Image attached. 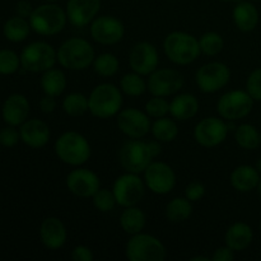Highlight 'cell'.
Here are the masks:
<instances>
[{
  "label": "cell",
  "instance_id": "cell-1",
  "mask_svg": "<svg viewBox=\"0 0 261 261\" xmlns=\"http://www.w3.org/2000/svg\"><path fill=\"white\" fill-rule=\"evenodd\" d=\"M58 63L64 69L73 71L86 70L93 64L96 54L89 41L82 37H71L64 41L56 51Z\"/></svg>",
  "mask_w": 261,
  "mask_h": 261
},
{
  "label": "cell",
  "instance_id": "cell-2",
  "mask_svg": "<svg viewBox=\"0 0 261 261\" xmlns=\"http://www.w3.org/2000/svg\"><path fill=\"white\" fill-rule=\"evenodd\" d=\"M55 154L65 165L79 167L88 162L92 149L88 139L78 132H65L56 139Z\"/></svg>",
  "mask_w": 261,
  "mask_h": 261
},
{
  "label": "cell",
  "instance_id": "cell-3",
  "mask_svg": "<svg viewBox=\"0 0 261 261\" xmlns=\"http://www.w3.org/2000/svg\"><path fill=\"white\" fill-rule=\"evenodd\" d=\"M124 97L115 84L101 83L93 88L88 97V111L97 119L117 116L122 109Z\"/></svg>",
  "mask_w": 261,
  "mask_h": 261
},
{
  "label": "cell",
  "instance_id": "cell-4",
  "mask_svg": "<svg viewBox=\"0 0 261 261\" xmlns=\"http://www.w3.org/2000/svg\"><path fill=\"white\" fill-rule=\"evenodd\" d=\"M163 50L168 60L176 65H189L201 54L198 38L182 31L168 33L163 41Z\"/></svg>",
  "mask_w": 261,
  "mask_h": 261
},
{
  "label": "cell",
  "instance_id": "cell-5",
  "mask_svg": "<svg viewBox=\"0 0 261 261\" xmlns=\"http://www.w3.org/2000/svg\"><path fill=\"white\" fill-rule=\"evenodd\" d=\"M28 19L31 28L41 36L58 35L68 22L65 10L55 3L50 2L35 8Z\"/></svg>",
  "mask_w": 261,
  "mask_h": 261
},
{
  "label": "cell",
  "instance_id": "cell-6",
  "mask_svg": "<svg viewBox=\"0 0 261 261\" xmlns=\"http://www.w3.org/2000/svg\"><path fill=\"white\" fill-rule=\"evenodd\" d=\"M166 254V247L160 239L143 232L133 234L125 247L129 261H163Z\"/></svg>",
  "mask_w": 261,
  "mask_h": 261
},
{
  "label": "cell",
  "instance_id": "cell-7",
  "mask_svg": "<svg viewBox=\"0 0 261 261\" xmlns=\"http://www.w3.org/2000/svg\"><path fill=\"white\" fill-rule=\"evenodd\" d=\"M58 61L56 50L47 42L36 41L23 48L20 54V65L31 73H43L54 68Z\"/></svg>",
  "mask_w": 261,
  "mask_h": 261
},
{
  "label": "cell",
  "instance_id": "cell-8",
  "mask_svg": "<svg viewBox=\"0 0 261 261\" xmlns=\"http://www.w3.org/2000/svg\"><path fill=\"white\" fill-rule=\"evenodd\" d=\"M254 102L246 91L234 89L221 96L217 102V111L226 121H236L249 116L254 109Z\"/></svg>",
  "mask_w": 261,
  "mask_h": 261
},
{
  "label": "cell",
  "instance_id": "cell-9",
  "mask_svg": "<svg viewBox=\"0 0 261 261\" xmlns=\"http://www.w3.org/2000/svg\"><path fill=\"white\" fill-rule=\"evenodd\" d=\"M112 191L117 205L122 208L138 205L144 198L145 182L139 177V173H122L115 180Z\"/></svg>",
  "mask_w": 261,
  "mask_h": 261
},
{
  "label": "cell",
  "instance_id": "cell-10",
  "mask_svg": "<svg viewBox=\"0 0 261 261\" xmlns=\"http://www.w3.org/2000/svg\"><path fill=\"white\" fill-rule=\"evenodd\" d=\"M119 161L126 172L142 173L153 162V157L147 142L140 139H130L120 148Z\"/></svg>",
  "mask_w": 261,
  "mask_h": 261
},
{
  "label": "cell",
  "instance_id": "cell-11",
  "mask_svg": "<svg viewBox=\"0 0 261 261\" xmlns=\"http://www.w3.org/2000/svg\"><path fill=\"white\" fill-rule=\"evenodd\" d=\"M231 79V69L221 61L204 64L195 74L198 88L203 93H216L228 84Z\"/></svg>",
  "mask_w": 261,
  "mask_h": 261
},
{
  "label": "cell",
  "instance_id": "cell-12",
  "mask_svg": "<svg viewBox=\"0 0 261 261\" xmlns=\"http://www.w3.org/2000/svg\"><path fill=\"white\" fill-rule=\"evenodd\" d=\"M148 76L149 78L147 81V91L152 96L157 97L172 96V94L177 93L185 83L184 75L176 69H155Z\"/></svg>",
  "mask_w": 261,
  "mask_h": 261
},
{
  "label": "cell",
  "instance_id": "cell-13",
  "mask_svg": "<svg viewBox=\"0 0 261 261\" xmlns=\"http://www.w3.org/2000/svg\"><path fill=\"white\" fill-rule=\"evenodd\" d=\"M229 129L227 121L222 117L209 116L200 120L194 129L196 143L204 148H214L227 139Z\"/></svg>",
  "mask_w": 261,
  "mask_h": 261
},
{
  "label": "cell",
  "instance_id": "cell-14",
  "mask_svg": "<svg viewBox=\"0 0 261 261\" xmlns=\"http://www.w3.org/2000/svg\"><path fill=\"white\" fill-rule=\"evenodd\" d=\"M116 117L119 130L130 139H142L152 129V121L147 112L135 107L121 110Z\"/></svg>",
  "mask_w": 261,
  "mask_h": 261
},
{
  "label": "cell",
  "instance_id": "cell-15",
  "mask_svg": "<svg viewBox=\"0 0 261 261\" xmlns=\"http://www.w3.org/2000/svg\"><path fill=\"white\" fill-rule=\"evenodd\" d=\"M145 186L157 195L170 194L176 186V173L170 165L153 161L144 172Z\"/></svg>",
  "mask_w": 261,
  "mask_h": 261
},
{
  "label": "cell",
  "instance_id": "cell-16",
  "mask_svg": "<svg viewBox=\"0 0 261 261\" xmlns=\"http://www.w3.org/2000/svg\"><path fill=\"white\" fill-rule=\"evenodd\" d=\"M124 23L112 15L96 17L91 23L92 38L101 45H116L124 38Z\"/></svg>",
  "mask_w": 261,
  "mask_h": 261
},
{
  "label": "cell",
  "instance_id": "cell-17",
  "mask_svg": "<svg viewBox=\"0 0 261 261\" xmlns=\"http://www.w3.org/2000/svg\"><path fill=\"white\" fill-rule=\"evenodd\" d=\"M160 64V55L153 43L142 41L133 46L129 54V66L143 76L150 75Z\"/></svg>",
  "mask_w": 261,
  "mask_h": 261
},
{
  "label": "cell",
  "instance_id": "cell-18",
  "mask_svg": "<svg viewBox=\"0 0 261 261\" xmlns=\"http://www.w3.org/2000/svg\"><path fill=\"white\" fill-rule=\"evenodd\" d=\"M65 182L66 188L73 195L84 199L92 198L101 188V181L97 173L81 166L68 173Z\"/></svg>",
  "mask_w": 261,
  "mask_h": 261
},
{
  "label": "cell",
  "instance_id": "cell-19",
  "mask_svg": "<svg viewBox=\"0 0 261 261\" xmlns=\"http://www.w3.org/2000/svg\"><path fill=\"white\" fill-rule=\"evenodd\" d=\"M101 9V0H68L66 17L74 27H86L93 22Z\"/></svg>",
  "mask_w": 261,
  "mask_h": 261
},
{
  "label": "cell",
  "instance_id": "cell-20",
  "mask_svg": "<svg viewBox=\"0 0 261 261\" xmlns=\"http://www.w3.org/2000/svg\"><path fill=\"white\" fill-rule=\"evenodd\" d=\"M40 239L46 249H61L68 239L65 224L58 217H47L40 226Z\"/></svg>",
  "mask_w": 261,
  "mask_h": 261
},
{
  "label": "cell",
  "instance_id": "cell-21",
  "mask_svg": "<svg viewBox=\"0 0 261 261\" xmlns=\"http://www.w3.org/2000/svg\"><path fill=\"white\" fill-rule=\"evenodd\" d=\"M20 140L28 147L40 149L45 147L50 140V127L45 121L40 119L25 120L19 129Z\"/></svg>",
  "mask_w": 261,
  "mask_h": 261
},
{
  "label": "cell",
  "instance_id": "cell-22",
  "mask_svg": "<svg viewBox=\"0 0 261 261\" xmlns=\"http://www.w3.org/2000/svg\"><path fill=\"white\" fill-rule=\"evenodd\" d=\"M30 115V102L23 94H12L3 105V119L8 125L19 126Z\"/></svg>",
  "mask_w": 261,
  "mask_h": 261
},
{
  "label": "cell",
  "instance_id": "cell-23",
  "mask_svg": "<svg viewBox=\"0 0 261 261\" xmlns=\"http://www.w3.org/2000/svg\"><path fill=\"white\" fill-rule=\"evenodd\" d=\"M261 175L259 171L250 165H241L232 171L229 181L239 193H250L259 186Z\"/></svg>",
  "mask_w": 261,
  "mask_h": 261
},
{
  "label": "cell",
  "instance_id": "cell-24",
  "mask_svg": "<svg viewBox=\"0 0 261 261\" xmlns=\"http://www.w3.org/2000/svg\"><path fill=\"white\" fill-rule=\"evenodd\" d=\"M232 17H233L234 24L241 32H251L259 23V10L255 7L254 3H251V0H247V2L241 0L236 3Z\"/></svg>",
  "mask_w": 261,
  "mask_h": 261
},
{
  "label": "cell",
  "instance_id": "cell-25",
  "mask_svg": "<svg viewBox=\"0 0 261 261\" xmlns=\"http://www.w3.org/2000/svg\"><path fill=\"white\" fill-rule=\"evenodd\" d=\"M199 111V101L194 94H177L170 102V115L178 121H188L193 119Z\"/></svg>",
  "mask_w": 261,
  "mask_h": 261
},
{
  "label": "cell",
  "instance_id": "cell-26",
  "mask_svg": "<svg viewBox=\"0 0 261 261\" xmlns=\"http://www.w3.org/2000/svg\"><path fill=\"white\" fill-rule=\"evenodd\" d=\"M224 240L227 246L231 247L234 252L244 251L252 244L254 231L245 222H236L228 227Z\"/></svg>",
  "mask_w": 261,
  "mask_h": 261
},
{
  "label": "cell",
  "instance_id": "cell-27",
  "mask_svg": "<svg viewBox=\"0 0 261 261\" xmlns=\"http://www.w3.org/2000/svg\"><path fill=\"white\" fill-rule=\"evenodd\" d=\"M145 223H147L145 213L137 205L124 208L121 216H120V226H121L122 231L130 236L143 232Z\"/></svg>",
  "mask_w": 261,
  "mask_h": 261
},
{
  "label": "cell",
  "instance_id": "cell-28",
  "mask_svg": "<svg viewBox=\"0 0 261 261\" xmlns=\"http://www.w3.org/2000/svg\"><path fill=\"white\" fill-rule=\"evenodd\" d=\"M66 76L60 69L51 68L43 71L41 76V88L43 93L51 97H59L64 93L66 88Z\"/></svg>",
  "mask_w": 261,
  "mask_h": 261
},
{
  "label": "cell",
  "instance_id": "cell-29",
  "mask_svg": "<svg viewBox=\"0 0 261 261\" xmlns=\"http://www.w3.org/2000/svg\"><path fill=\"white\" fill-rule=\"evenodd\" d=\"M165 214L166 218L172 223H182V222L188 221L193 214V203L189 199L177 196L168 201V204L166 205Z\"/></svg>",
  "mask_w": 261,
  "mask_h": 261
},
{
  "label": "cell",
  "instance_id": "cell-30",
  "mask_svg": "<svg viewBox=\"0 0 261 261\" xmlns=\"http://www.w3.org/2000/svg\"><path fill=\"white\" fill-rule=\"evenodd\" d=\"M30 20L17 15V17L10 18L5 22L3 32H4L7 40L12 41V42H22L30 35Z\"/></svg>",
  "mask_w": 261,
  "mask_h": 261
},
{
  "label": "cell",
  "instance_id": "cell-31",
  "mask_svg": "<svg viewBox=\"0 0 261 261\" xmlns=\"http://www.w3.org/2000/svg\"><path fill=\"white\" fill-rule=\"evenodd\" d=\"M150 132H152L153 138L160 140L161 143H170L177 138L178 127L175 120L165 116L155 119V121L152 124Z\"/></svg>",
  "mask_w": 261,
  "mask_h": 261
},
{
  "label": "cell",
  "instance_id": "cell-32",
  "mask_svg": "<svg viewBox=\"0 0 261 261\" xmlns=\"http://www.w3.org/2000/svg\"><path fill=\"white\" fill-rule=\"evenodd\" d=\"M234 139L239 147L246 150L256 149L261 145L260 133L257 132L256 126L251 124H242L237 126L234 130Z\"/></svg>",
  "mask_w": 261,
  "mask_h": 261
},
{
  "label": "cell",
  "instance_id": "cell-33",
  "mask_svg": "<svg viewBox=\"0 0 261 261\" xmlns=\"http://www.w3.org/2000/svg\"><path fill=\"white\" fill-rule=\"evenodd\" d=\"M93 70L98 74L99 76L103 78H110L114 76L119 71L120 61L116 58V55L111 53H103L96 56L93 60Z\"/></svg>",
  "mask_w": 261,
  "mask_h": 261
},
{
  "label": "cell",
  "instance_id": "cell-34",
  "mask_svg": "<svg viewBox=\"0 0 261 261\" xmlns=\"http://www.w3.org/2000/svg\"><path fill=\"white\" fill-rule=\"evenodd\" d=\"M120 89L129 97H139L147 91V82L144 81L143 75L132 71L120 79Z\"/></svg>",
  "mask_w": 261,
  "mask_h": 261
},
{
  "label": "cell",
  "instance_id": "cell-35",
  "mask_svg": "<svg viewBox=\"0 0 261 261\" xmlns=\"http://www.w3.org/2000/svg\"><path fill=\"white\" fill-rule=\"evenodd\" d=\"M63 110L68 116L79 117L88 111V97L79 92H73L63 99Z\"/></svg>",
  "mask_w": 261,
  "mask_h": 261
},
{
  "label": "cell",
  "instance_id": "cell-36",
  "mask_svg": "<svg viewBox=\"0 0 261 261\" xmlns=\"http://www.w3.org/2000/svg\"><path fill=\"white\" fill-rule=\"evenodd\" d=\"M199 40V46H200L201 54L206 56H217L221 54L224 48V40L218 32H205L200 36Z\"/></svg>",
  "mask_w": 261,
  "mask_h": 261
},
{
  "label": "cell",
  "instance_id": "cell-37",
  "mask_svg": "<svg viewBox=\"0 0 261 261\" xmlns=\"http://www.w3.org/2000/svg\"><path fill=\"white\" fill-rule=\"evenodd\" d=\"M92 201H93L94 208L101 213H109V212L114 211L115 206L117 205L114 191L110 189L99 188L97 193L92 196Z\"/></svg>",
  "mask_w": 261,
  "mask_h": 261
},
{
  "label": "cell",
  "instance_id": "cell-38",
  "mask_svg": "<svg viewBox=\"0 0 261 261\" xmlns=\"http://www.w3.org/2000/svg\"><path fill=\"white\" fill-rule=\"evenodd\" d=\"M20 56L12 50H0V74L9 75L19 69Z\"/></svg>",
  "mask_w": 261,
  "mask_h": 261
},
{
  "label": "cell",
  "instance_id": "cell-39",
  "mask_svg": "<svg viewBox=\"0 0 261 261\" xmlns=\"http://www.w3.org/2000/svg\"><path fill=\"white\" fill-rule=\"evenodd\" d=\"M145 112L148 116L153 119L165 117L166 115L170 114V102L166 101L165 97L153 96V98H150L145 103Z\"/></svg>",
  "mask_w": 261,
  "mask_h": 261
},
{
  "label": "cell",
  "instance_id": "cell-40",
  "mask_svg": "<svg viewBox=\"0 0 261 261\" xmlns=\"http://www.w3.org/2000/svg\"><path fill=\"white\" fill-rule=\"evenodd\" d=\"M246 92L256 102H261V68L250 73L246 81Z\"/></svg>",
  "mask_w": 261,
  "mask_h": 261
},
{
  "label": "cell",
  "instance_id": "cell-41",
  "mask_svg": "<svg viewBox=\"0 0 261 261\" xmlns=\"http://www.w3.org/2000/svg\"><path fill=\"white\" fill-rule=\"evenodd\" d=\"M20 134L15 126H12V125H8L7 127H3L0 130V144L4 145L7 148H12L19 142Z\"/></svg>",
  "mask_w": 261,
  "mask_h": 261
},
{
  "label": "cell",
  "instance_id": "cell-42",
  "mask_svg": "<svg viewBox=\"0 0 261 261\" xmlns=\"http://www.w3.org/2000/svg\"><path fill=\"white\" fill-rule=\"evenodd\" d=\"M205 195V186L199 181H193L185 188V198L189 199L191 203L199 201Z\"/></svg>",
  "mask_w": 261,
  "mask_h": 261
},
{
  "label": "cell",
  "instance_id": "cell-43",
  "mask_svg": "<svg viewBox=\"0 0 261 261\" xmlns=\"http://www.w3.org/2000/svg\"><path fill=\"white\" fill-rule=\"evenodd\" d=\"M93 251L84 245H78L71 251V260L74 261H93Z\"/></svg>",
  "mask_w": 261,
  "mask_h": 261
},
{
  "label": "cell",
  "instance_id": "cell-44",
  "mask_svg": "<svg viewBox=\"0 0 261 261\" xmlns=\"http://www.w3.org/2000/svg\"><path fill=\"white\" fill-rule=\"evenodd\" d=\"M234 260V251L229 246H221L212 255V261H232Z\"/></svg>",
  "mask_w": 261,
  "mask_h": 261
},
{
  "label": "cell",
  "instance_id": "cell-45",
  "mask_svg": "<svg viewBox=\"0 0 261 261\" xmlns=\"http://www.w3.org/2000/svg\"><path fill=\"white\" fill-rule=\"evenodd\" d=\"M40 110L43 112V114H51V112L55 111L56 109V101L55 97H51L45 94L42 98L40 99Z\"/></svg>",
  "mask_w": 261,
  "mask_h": 261
},
{
  "label": "cell",
  "instance_id": "cell-46",
  "mask_svg": "<svg viewBox=\"0 0 261 261\" xmlns=\"http://www.w3.org/2000/svg\"><path fill=\"white\" fill-rule=\"evenodd\" d=\"M15 10H17V15H19V17L30 18L33 12V8L30 2H27V0H20V2L17 4Z\"/></svg>",
  "mask_w": 261,
  "mask_h": 261
},
{
  "label": "cell",
  "instance_id": "cell-47",
  "mask_svg": "<svg viewBox=\"0 0 261 261\" xmlns=\"http://www.w3.org/2000/svg\"><path fill=\"white\" fill-rule=\"evenodd\" d=\"M147 144H148V148H149V152L150 154H152L153 160L160 157V154L162 153V144H161L160 140L157 139L149 140V142H147Z\"/></svg>",
  "mask_w": 261,
  "mask_h": 261
},
{
  "label": "cell",
  "instance_id": "cell-48",
  "mask_svg": "<svg viewBox=\"0 0 261 261\" xmlns=\"http://www.w3.org/2000/svg\"><path fill=\"white\" fill-rule=\"evenodd\" d=\"M212 257H208V256H194L191 257L190 261H211Z\"/></svg>",
  "mask_w": 261,
  "mask_h": 261
},
{
  "label": "cell",
  "instance_id": "cell-49",
  "mask_svg": "<svg viewBox=\"0 0 261 261\" xmlns=\"http://www.w3.org/2000/svg\"><path fill=\"white\" fill-rule=\"evenodd\" d=\"M255 168H256V170L259 171V173L261 175V158H260V160H257L256 165H255Z\"/></svg>",
  "mask_w": 261,
  "mask_h": 261
},
{
  "label": "cell",
  "instance_id": "cell-50",
  "mask_svg": "<svg viewBox=\"0 0 261 261\" xmlns=\"http://www.w3.org/2000/svg\"><path fill=\"white\" fill-rule=\"evenodd\" d=\"M221 2H224V3H239V2H241V0H221Z\"/></svg>",
  "mask_w": 261,
  "mask_h": 261
},
{
  "label": "cell",
  "instance_id": "cell-51",
  "mask_svg": "<svg viewBox=\"0 0 261 261\" xmlns=\"http://www.w3.org/2000/svg\"><path fill=\"white\" fill-rule=\"evenodd\" d=\"M257 190H259V195L261 196V178H260V182H259V186H257Z\"/></svg>",
  "mask_w": 261,
  "mask_h": 261
},
{
  "label": "cell",
  "instance_id": "cell-52",
  "mask_svg": "<svg viewBox=\"0 0 261 261\" xmlns=\"http://www.w3.org/2000/svg\"><path fill=\"white\" fill-rule=\"evenodd\" d=\"M46 2H50V3H55V2H58V0H46Z\"/></svg>",
  "mask_w": 261,
  "mask_h": 261
},
{
  "label": "cell",
  "instance_id": "cell-53",
  "mask_svg": "<svg viewBox=\"0 0 261 261\" xmlns=\"http://www.w3.org/2000/svg\"><path fill=\"white\" fill-rule=\"evenodd\" d=\"M260 231H261V219H260Z\"/></svg>",
  "mask_w": 261,
  "mask_h": 261
},
{
  "label": "cell",
  "instance_id": "cell-54",
  "mask_svg": "<svg viewBox=\"0 0 261 261\" xmlns=\"http://www.w3.org/2000/svg\"><path fill=\"white\" fill-rule=\"evenodd\" d=\"M251 2H259V0H251Z\"/></svg>",
  "mask_w": 261,
  "mask_h": 261
},
{
  "label": "cell",
  "instance_id": "cell-55",
  "mask_svg": "<svg viewBox=\"0 0 261 261\" xmlns=\"http://www.w3.org/2000/svg\"><path fill=\"white\" fill-rule=\"evenodd\" d=\"M260 139H261V133H260Z\"/></svg>",
  "mask_w": 261,
  "mask_h": 261
}]
</instances>
